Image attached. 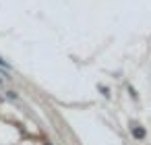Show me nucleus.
<instances>
[{
  "label": "nucleus",
  "mask_w": 151,
  "mask_h": 145,
  "mask_svg": "<svg viewBox=\"0 0 151 145\" xmlns=\"http://www.w3.org/2000/svg\"><path fill=\"white\" fill-rule=\"evenodd\" d=\"M130 135H132L137 141H143V139L147 137V128L141 126V124H137V122H132V124H130Z\"/></svg>",
  "instance_id": "1"
},
{
  "label": "nucleus",
  "mask_w": 151,
  "mask_h": 145,
  "mask_svg": "<svg viewBox=\"0 0 151 145\" xmlns=\"http://www.w3.org/2000/svg\"><path fill=\"white\" fill-rule=\"evenodd\" d=\"M0 66H2V69H6V71H11V64H9V62H6L2 56H0Z\"/></svg>",
  "instance_id": "2"
},
{
  "label": "nucleus",
  "mask_w": 151,
  "mask_h": 145,
  "mask_svg": "<svg viewBox=\"0 0 151 145\" xmlns=\"http://www.w3.org/2000/svg\"><path fill=\"white\" fill-rule=\"evenodd\" d=\"M6 95H9V100H17V97H19L17 91H6Z\"/></svg>",
  "instance_id": "3"
},
{
  "label": "nucleus",
  "mask_w": 151,
  "mask_h": 145,
  "mask_svg": "<svg viewBox=\"0 0 151 145\" xmlns=\"http://www.w3.org/2000/svg\"><path fill=\"white\" fill-rule=\"evenodd\" d=\"M99 89L104 91V95H106V97H110V89H108V87H104V85H99Z\"/></svg>",
  "instance_id": "4"
}]
</instances>
